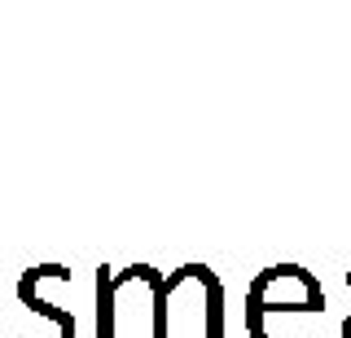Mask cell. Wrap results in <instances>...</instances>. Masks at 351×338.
<instances>
[{
	"label": "cell",
	"instance_id": "cell-1",
	"mask_svg": "<svg viewBox=\"0 0 351 338\" xmlns=\"http://www.w3.org/2000/svg\"><path fill=\"white\" fill-rule=\"evenodd\" d=\"M325 294L312 281V272H303L299 264H277L268 272H259L250 286L246 303V321H263V312H321Z\"/></svg>",
	"mask_w": 351,
	"mask_h": 338
}]
</instances>
